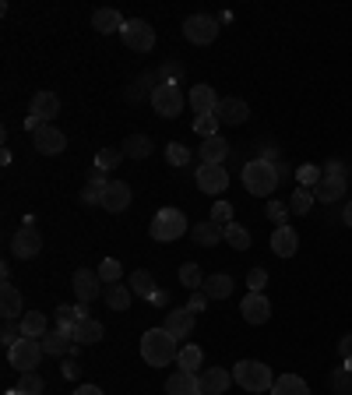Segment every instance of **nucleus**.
<instances>
[{
    "mask_svg": "<svg viewBox=\"0 0 352 395\" xmlns=\"http://www.w3.org/2000/svg\"><path fill=\"white\" fill-rule=\"evenodd\" d=\"M176 357H180V342L166 328H148L141 335V360L148 367H170Z\"/></svg>",
    "mask_w": 352,
    "mask_h": 395,
    "instance_id": "nucleus-1",
    "label": "nucleus"
},
{
    "mask_svg": "<svg viewBox=\"0 0 352 395\" xmlns=\"http://www.w3.org/2000/svg\"><path fill=\"white\" fill-rule=\"evenodd\" d=\"M278 184H282V177H278V166H275V163L254 159V163L243 166V188H247L251 195L268 198V195H275Z\"/></svg>",
    "mask_w": 352,
    "mask_h": 395,
    "instance_id": "nucleus-2",
    "label": "nucleus"
},
{
    "mask_svg": "<svg viewBox=\"0 0 352 395\" xmlns=\"http://www.w3.org/2000/svg\"><path fill=\"white\" fill-rule=\"evenodd\" d=\"M233 382L247 392H271L275 378H271V367L261 364V360H240L233 367Z\"/></svg>",
    "mask_w": 352,
    "mask_h": 395,
    "instance_id": "nucleus-3",
    "label": "nucleus"
},
{
    "mask_svg": "<svg viewBox=\"0 0 352 395\" xmlns=\"http://www.w3.org/2000/svg\"><path fill=\"white\" fill-rule=\"evenodd\" d=\"M187 226H190V222H187V215H183L180 208H163V212H155L148 233H152V240L170 244V240H180V237L187 233Z\"/></svg>",
    "mask_w": 352,
    "mask_h": 395,
    "instance_id": "nucleus-4",
    "label": "nucleus"
},
{
    "mask_svg": "<svg viewBox=\"0 0 352 395\" xmlns=\"http://www.w3.org/2000/svg\"><path fill=\"white\" fill-rule=\"evenodd\" d=\"M314 198L324 201V205H335L339 198H346V163L331 159V163L324 166V177H321V184L314 188Z\"/></svg>",
    "mask_w": 352,
    "mask_h": 395,
    "instance_id": "nucleus-5",
    "label": "nucleus"
},
{
    "mask_svg": "<svg viewBox=\"0 0 352 395\" xmlns=\"http://www.w3.org/2000/svg\"><path fill=\"white\" fill-rule=\"evenodd\" d=\"M43 339H18L11 350H7V360H11V367L18 371V374H25V371H35L39 367V360H43Z\"/></svg>",
    "mask_w": 352,
    "mask_h": 395,
    "instance_id": "nucleus-6",
    "label": "nucleus"
},
{
    "mask_svg": "<svg viewBox=\"0 0 352 395\" xmlns=\"http://www.w3.org/2000/svg\"><path fill=\"white\" fill-rule=\"evenodd\" d=\"M183 102H187V96H183V89H180L176 82H159V85H155V92H152V106H155V113H159V117H166V120H173V117L183 113Z\"/></svg>",
    "mask_w": 352,
    "mask_h": 395,
    "instance_id": "nucleus-7",
    "label": "nucleus"
},
{
    "mask_svg": "<svg viewBox=\"0 0 352 395\" xmlns=\"http://www.w3.org/2000/svg\"><path fill=\"white\" fill-rule=\"evenodd\" d=\"M120 39H123L127 50H134V53H148V50L155 46V28H152L145 18H131V21L123 25Z\"/></svg>",
    "mask_w": 352,
    "mask_h": 395,
    "instance_id": "nucleus-8",
    "label": "nucleus"
},
{
    "mask_svg": "<svg viewBox=\"0 0 352 395\" xmlns=\"http://www.w3.org/2000/svg\"><path fill=\"white\" fill-rule=\"evenodd\" d=\"M183 36H187L194 46H208V43L219 39V21H215L211 14H190V18L183 21Z\"/></svg>",
    "mask_w": 352,
    "mask_h": 395,
    "instance_id": "nucleus-9",
    "label": "nucleus"
},
{
    "mask_svg": "<svg viewBox=\"0 0 352 395\" xmlns=\"http://www.w3.org/2000/svg\"><path fill=\"white\" fill-rule=\"evenodd\" d=\"M32 141H35V152H43V156H60L67 148V134L57 131L53 124H39L32 131Z\"/></svg>",
    "mask_w": 352,
    "mask_h": 395,
    "instance_id": "nucleus-10",
    "label": "nucleus"
},
{
    "mask_svg": "<svg viewBox=\"0 0 352 395\" xmlns=\"http://www.w3.org/2000/svg\"><path fill=\"white\" fill-rule=\"evenodd\" d=\"M39 251H43V233H39L35 226H21V229L14 233V240H11V254L21 258V261H28V258H35Z\"/></svg>",
    "mask_w": 352,
    "mask_h": 395,
    "instance_id": "nucleus-11",
    "label": "nucleus"
},
{
    "mask_svg": "<svg viewBox=\"0 0 352 395\" xmlns=\"http://www.w3.org/2000/svg\"><path fill=\"white\" fill-rule=\"evenodd\" d=\"M194 177H197V188H201L204 195H222V191L229 188V173H226L222 166H211V163H201Z\"/></svg>",
    "mask_w": 352,
    "mask_h": 395,
    "instance_id": "nucleus-12",
    "label": "nucleus"
},
{
    "mask_svg": "<svg viewBox=\"0 0 352 395\" xmlns=\"http://www.w3.org/2000/svg\"><path fill=\"white\" fill-rule=\"evenodd\" d=\"M190 240H194L197 247H219V244L226 240V226H219L215 219L194 222V226H190Z\"/></svg>",
    "mask_w": 352,
    "mask_h": 395,
    "instance_id": "nucleus-13",
    "label": "nucleus"
},
{
    "mask_svg": "<svg viewBox=\"0 0 352 395\" xmlns=\"http://www.w3.org/2000/svg\"><path fill=\"white\" fill-rule=\"evenodd\" d=\"M75 332L71 328H53V332H46L43 335V350L50 353V357H67V353H75Z\"/></svg>",
    "mask_w": 352,
    "mask_h": 395,
    "instance_id": "nucleus-14",
    "label": "nucleus"
},
{
    "mask_svg": "<svg viewBox=\"0 0 352 395\" xmlns=\"http://www.w3.org/2000/svg\"><path fill=\"white\" fill-rule=\"evenodd\" d=\"M240 310H243V321H247V325H264V321L271 318V303H268L264 293H247L243 303H240Z\"/></svg>",
    "mask_w": 352,
    "mask_h": 395,
    "instance_id": "nucleus-15",
    "label": "nucleus"
},
{
    "mask_svg": "<svg viewBox=\"0 0 352 395\" xmlns=\"http://www.w3.org/2000/svg\"><path fill=\"white\" fill-rule=\"evenodd\" d=\"M71 286H75L78 300H82V303H88V300H95V296L102 293V276H99V272H92V269H78Z\"/></svg>",
    "mask_w": 352,
    "mask_h": 395,
    "instance_id": "nucleus-16",
    "label": "nucleus"
},
{
    "mask_svg": "<svg viewBox=\"0 0 352 395\" xmlns=\"http://www.w3.org/2000/svg\"><path fill=\"white\" fill-rule=\"evenodd\" d=\"M163 328L173 335L176 342H180V339H190V332H194V310H187V307L170 310V314H166V321H163Z\"/></svg>",
    "mask_w": 352,
    "mask_h": 395,
    "instance_id": "nucleus-17",
    "label": "nucleus"
},
{
    "mask_svg": "<svg viewBox=\"0 0 352 395\" xmlns=\"http://www.w3.org/2000/svg\"><path fill=\"white\" fill-rule=\"evenodd\" d=\"M57 113H60V99L53 96V92H35V96H32L28 117H35L39 124H50Z\"/></svg>",
    "mask_w": 352,
    "mask_h": 395,
    "instance_id": "nucleus-18",
    "label": "nucleus"
},
{
    "mask_svg": "<svg viewBox=\"0 0 352 395\" xmlns=\"http://www.w3.org/2000/svg\"><path fill=\"white\" fill-rule=\"evenodd\" d=\"M219 102H222V99L215 96V89H211V85H190V109H194L197 117L215 113V109H219Z\"/></svg>",
    "mask_w": 352,
    "mask_h": 395,
    "instance_id": "nucleus-19",
    "label": "nucleus"
},
{
    "mask_svg": "<svg viewBox=\"0 0 352 395\" xmlns=\"http://www.w3.org/2000/svg\"><path fill=\"white\" fill-rule=\"evenodd\" d=\"M201 163H211V166H222L226 159H229V141L222 138V134H211V138H204L201 141Z\"/></svg>",
    "mask_w": 352,
    "mask_h": 395,
    "instance_id": "nucleus-20",
    "label": "nucleus"
},
{
    "mask_svg": "<svg viewBox=\"0 0 352 395\" xmlns=\"http://www.w3.org/2000/svg\"><path fill=\"white\" fill-rule=\"evenodd\" d=\"M296 247H299V233H296L292 226H275V233H271V251H275L278 258H292Z\"/></svg>",
    "mask_w": 352,
    "mask_h": 395,
    "instance_id": "nucleus-21",
    "label": "nucleus"
},
{
    "mask_svg": "<svg viewBox=\"0 0 352 395\" xmlns=\"http://www.w3.org/2000/svg\"><path fill=\"white\" fill-rule=\"evenodd\" d=\"M127 205H131V184L109 180V188L102 191V208H106V212H123Z\"/></svg>",
    "mask_w": 352,
    "mask_h": 395,
    "instance_id": "nucleus-22",
    "label": "nucleus"
},
{
    "mask_svg": "<svg viewBox=\"0 0 352 395\" xmlns=\"http://www.w3.org/2000/svg\"><path fill=\"white\" fill-rule=\"evenodd\" d=\"M123 25H127V18H123L120 11H113V7H99V11L92 14V28L102 32V36H109V32H123Z\"/></svg>",
    "mask_w": 352,
    "mask_h": 395,
    "instance_id": "nucleus-23",
    "label": "nucleus"
},
{
    "mask_svg": "<svg viewBox=\"0 0 352 395\" xmlns=\"http://www.w3.org/2000/svg\"><path fill=\"white\" fill-rule=\"evenodd\" d=\"M197 378H201V392L204 395H222L233 385V374L222 371V367H208V371H201Z\"/></svg>",
    "mask_w": 352,
    "mask_h": 395,
    "instance_id": "nucleus-24",
    "label": "nucleus"
},
{
    "mask_svg": "<svg viewBox=\"0 0 352 395\" xmlns=\"http://www.w3.org/2000/svg\"><path fill=\"white\" fill-rule=\"evenodd\" d=\"M215 117H219V124H243L247 117H251V109H247V102L243 99H222L219 102V109H215Z\"/></svg>",
    "mask_w": 352,
    "mask_h": 395,
    "instance_id": "nucleus-25",
    "label": "nucleus"
},
{
    "mask_svg": "<svg viewBox=\"0 0 352 395\" xmlns=\"http://www.w3.org/2000/svg\"><path fill=\"white\" fill-rule=\"evenodd\" d=\"M201 392V378L190 371H176L166 382V395H197Z\"/></svg>",
    "mask_w": 352,
    "mask_h": 395,
    "instance_id": "nucleus-26",
    "label": "nucleus"
},
{
    "mask_svg": "<svg viewBox=\"0 0 352 395\" xmlns=\"http://www.w3.org/2000/svg\"><path fill=\"white\" fill-rule=\"evenodd\" d=\"M0 314H4V321L25 318V314H21V293H18V286H11V283L0 286Z\"/></svg>",
    "mask_w": 352,
    "mask_h": 395,
    "instance_id": "nucleus-27",
    "label": "nucleus"
},
{
    "mask_svg": "<svg viewBox=\"0 0 352 395\" xmlns=\"http://www.w3.org/2000/svg\"><path fill=\"white\" fill-rule=\"evenodd\" d=\"M204 296L208 300H226V296L233 293V276H226V272H215V276H208L204 279Z\"/></svg>",
    "mask_w": 352,
    "mask_h": 395,
    "instance_id": "nucleus-28",
    "label": "nucleus"
},
{
    "mask_svg": "<svg viewBox=\"0 0 352 395\" xmlns=\"http://www.w3.org/2000/svg\"><path fill=\"white\" fill-rule=\"evenodd\" d=\"M71 332H75V342H78V346H92V342H99V339H102V321H95V318H82Z\"/></svg>",
    "mask_w": 352,
    "mask_h": 395,
    "instance_id": "nucleus-29",
    "label": "nucleus"
},
{
    "mask_svg": "<svg viewBox=\"0 0 352 395\" xmlns=\"http://www.w3.org/2000/svg\"><path fill=\"white\" fill-rule=\"evenodd\" d=\"M271 395H310V385L299 374H282V378H275Z\"/></svg>",
    "mask_w": 352,
    "mask_h": 395,
    "instance_id": "nucleus-30",
    "label": "nucleus"
},
{
    "mask_svg": "<svg viewBox=\"0 0 352 395\" xmlns=\"http://www.w3.org/2000/svg\"><path fill=\"white\" fill-rule=\"evenodd\" d=\"M152 82H159V75H155V71H145L138 82H131V89L123 92V99H127V102H141L145 96L152 99V92H155V85H152Z\"/></svg>",
    "mask_w": 352,
    "mask_h": 395,
    "instance_id": "nucleus-31",
    "label": "nucleus"
},
{
    "mask_svg": "<svg viewBox=\"0 0 352 395\" xmlns=\"http://www.w3.org/2000/svg\"><path fill=\"white\" fill-rule=\"evenodd\" d=\"M50 328H46V314L43 310H25V318H21V335L25 339H43Z\"/></svg>",
    "mask_w": 352,
    "mask_h": 395,
    "instance_id": "nucleus-32",
    "label": "nucleus"
},
{
    "mask_svg": "<svg viewBox=\"0 0 352 395\" xmlns=\"http://www.w3.org/2000/svg\"><path fill=\"white\" fill-rule=\"evenodd\" d=\"M131 300H134L131 286H123V283H109V286H106V303H109L113 310H127Z\"/></svg>",
    "mask_w": 352,
    "mask_h": 395,
    "instance_id": "nucleus-33",
    "label": "nucleus"
},
{
    "mask_svg": "<svg viewBox=\"0 0 352 395\" xmlns=\"http://www.w3.org/2000/svg\"><path fill=\"white\" fill-rule=\"evenodd\" d=\"M120 148H123L127 159H148V156H152V141H148L145 134H131Z\"/></svg>",
    "mask_w": 352,
    "mask_h": 395,
    "instance_id": "nucleus-34",
    "label": "nucleus"
},
{
    "mask_svg": "<svg viewBox=\"0 0 352 395\" xmlns=\"http://www.w3.org/2000/svg\"><path fill=\"white\" fill-rule=\"evenodd\" d=\"M176 364H180V371H190V374H197V367L204 364V353H201V346H180V357H176Z\"/></svg>",
    "mask_w": 352,
    "mask_h": 395,
    "instance_id": "nucleus-35",
    "label": "nucleus"
},
{
    "mask_svg": "<svg viewBox=\"0 0 352 395\" xmlns=\"http://www.w3.org/2000/svg\"><path fill=\"white\" fill-rule=\"evenodd\" d=\"M127 286H131V293H134V296H145V300L159 290V286H155V279H152V272H145V269H138V272L131 276V283H127Z\"/></svg>",
    "mask_w": 352,
    "mask_h": 395,
    "instance_id": "nucleus-36",
    "label": "nucleus"
},
{
    "mask_svg": "<svg viewBox=\"0 0 352 395\" xmlns=\"http://www.w3.org/2000/svg\"><path fill=\"white\" fill-rule=\"evenodd\" d=\"M82 318H88L85 307H71V303H60V307H57V328H75Z\"/></svg>",
    "mask_w": 352,
    "mask_h": 395,
    "instance_id": "nucleus-37",
    "label": "nucleus"
},
{
    "mask_svg": "<svg viewBox=\"0 0 352 395\" xmlns=\"http://www.w3.org/2000/svg\"><path fill=\"white\" fill-rule=\"evenodd\" d=\"M226 244H229L233 251H247V247H251V233H247V226L229 222V226H226Z\"/></svg>",
    "mask_w": 352,
    "mask_h": 395,
    "instance_id": "nucleus-38",
    "label": "nucleus"
},
{
    "mask_svg": "<svg viewBox=\"0 0 352 395\" xmlns=\"http://www.w3.org/2000/svg\"><path fill=\"white\" fill-rule=\"evenodd\" d=\"M314 201H317V198H314V191H310V188H296V191H292V198H289V212L307 215V212L314 208Z\"/></svg>",
    "mask_w": 352,
    "mask_h": 395,
    "instance_id": "nucleus-39",
    "label": "nucleus"
},
{
    "mask_svg": "<svg viewBox=\"0 0 352 395\" xmlns=\"http://www.w3.org/2000/svg\"><path fill=\"white\" fill-rule=\"evenodd\" d=\"M296 180H299V188H317L321 184V177H324V170L321 166H314V163H303V166H296V173H292Z\"/></svg>",
    "mask_w": 352,
    "mask_h": 395,
    "instance_id": "nucleus-40",
    "label": "nucleus"
},
{
    "mask_svg": "<svg viewBox=\"0 0 352 395\" xmlns=\"http://www.w3.org/2000/svg\"><path fill=\"white\" fill-rule=\"evenodd\" d=\"M46 392V382L35 374V371H25L21 378H18V395H43Z\"/></svg>",
    "mask_w": 352,
    "mask_h": 395,
    "instance_id": "nucleus-41",
    "label": "nucleus"
},
{
    "mask_svg": "<svg viewBox=\"0 0 352 395\" xmlns=\"http://www.w3.org/2000/svg\"><path fill=\"white\" fill-rule=\"evenodd\" d=\"M331 389L339 395H352V364H342L331 371Z\"/></svg>",
    "mask_w": 352,
    "mask_h": 395,
    "instance_id": "nucleus-42",
    "label": "nucleus"
},
{
    "mask_svg": "<svg viewBox=\"0 0 352 395\" xmlns=\"http://www.w3.org/2000/svg\"><path fill=\"white\" fill-rule=\"evenodd\" d=\"M180 283H183L187 290H201V286H204V276H201V269H197L194 261H187V265L180 269Z\"/></svg>",
    "mask_w": 352,
    "mask_h": 395,
    "instance_id": "nucleus-43",
    "label": "nucleus"
},
{
    "mask_svg": "<svg viewBox=\"0 0 352 395\" xmlns=\"http://www.w3.org/2000/svg\"><path fill=\"white\" fill-rule=\"evenodd\" d=\"M166 159H170V166H190V148L183 141H170L166 145Z\"/></svg>",
    "mask_w": 352,
    "mask_h": 395,
    "instance_id": "nucleus-44",
    "label": "nucleus"
},
{
    "mask_svg": "<svg viewBox=\"0 0 352 395\" xmlns=\"http://www.w3.org/2000/svg\"><path fill=\"white\" fill-rule=\"evenodd\" d=\"M120 159H123V148H102V152L95 156V166L109 173V170H116V166H120Z\"/></svg>",
    "mask_w": 352,
    "mask_h": 395,
    "instance_id": "nucleus-45",
    "label": "nucleus"
},
{
    "mask_svg": "<svg viewBox=\"0 0 352 395\" xmlns=\"http://www.w3.org/2000/svg\"><path fill=\"white\" fill-rule=\"evenodd\" d=\"M99 276H102V283H120V279H123V265H120L116 258H102Z\"/></svg>",
    "mask_w": 352,
    "mask_h": 395,
    "instance_id": "nucleus-46",
    "label": "nucleus"
},
{
    "mask_svg": "<svg viewBox=\"0 0 352 395\" xmlns=\"http://www.w3.org/2000/svg\"><path fill=\"white\" fill-rule=\"evenodd\" d=\"M194 131H197L201 138H211V134H219V117H215V113H208V117H197V120H194Z\"/></svg>",
    "mask_w": 352,
    "mask_h": 395,
    "instance_id": "nucleus-47",
    "label": "nucleus"
},
{
    "mask_svg": "<svg viewBox=\"0 0 352 395\" xmlns=\"http://www.w3.org/2000/svg\"><path fill=\"white\" fill-rule=\"evenodd\" d=\"M211 219H215L219 226H229V222H233V205H229V201H215V205H211Z\"/></svg>",
    "mask_w": 352,
    "mask_h": 395,
    "instance_id": "nucleus-48",
    "label": "nucleus"
},
{
    "mask_svg": "<svg viewBox=\"0 0 352 395\" xmlns=\"http://www.w3.org/2000/svg\"><path fill=\"white\" fill-rule=\"evenodd\" d=\"M285 215H289V201H268V219L275 226H285Z\"/></svg>",
    "mask_w": 352,
    "mask_h": 395,
    "instance_id": "nucleus-49",
    "label": "nucleus"
},
{
    "mask_svg": "<svg viewBox=\"0 0 352 395\" xmlns=\"http://www.w3.org/2000/svg\"><path fill=\"white\" fill-rule=\"evenodd\" d=\"M155 75H159V82H176V85H180V78H183V67H180L176 60H166V64H163Z\"/></svg>",
    "mask_w": 352,
    "mask_h": 395,
    "instance_id": "nucleus-50",
    "label": "nucleus"
},
{
    "mask_svg": "<svg viewBox=\"0 0 352 395\" xmlns=\"http://www.w3.org/2000/svg\"><path fill=\"white\" fill-rule=\"evenodd\" d=\"M0 339H4V346L11 350V346L21 339V325H14V321H4V328H0Z\"/></svg>",
    "mask_w": 352,
    "mask_h": 395,
    "instance_id": "nucleus-51",
    "label": "nucleus"
},
{
    "mask_svg": "<svg viewBox=\"0 0 352 395\" xmlns=\"http://www.w3.org/2000/svg\"><path fill=\"white\" fill-rule=\"evenodd\" d=\"M247 286H251V293H264V286H268V272H264V269H251Z\"/></svg>",
    "mask_w": 352,
    "mask_h": 395,
    "instance_id": "nucleus-52",
    "label": "nucleus"
},
{
    "mask_svg": "<svg viewBox=\"0 0 352 395\" xmlns=\"http://www.w3.org/2000/svg\"><path fill=\"white\" fill-rule=\"evenodd\" d=\"M258 159H264V163H278V148L264 138V141H258Z\"/></svg>",
    "mask_w": 352,
    "mask_h": 395,
    "instance_id": "nucleus-53",
    "label": "nucleus"
},
{
    "mask_svg": "<svg viewBox=\"0 0 352 395\" xmlns=\"http://www.w3.org/2000/svg\"><path fill=\"white\" fill-rule=\"evenodd\" d=\"M204 303H208L204 290H194V293H190V303H187V310H194V314H197V310H204Z\"/></svg>",
    "mask_w": 352,
    "mask_h": 395,
    "instance_id": "nucleus-54",
    "label": "nucleus"
},
{
    "mask_svg": "<svg viewBox=\"0 0 352 395\" xmlns=\"http://www.w3.org/2000/svg\"><path fill=\"white\" fill-rule=\"evenodd\" d=\"M88 184H92V188H99V191H106V188H109L106 170H99V166H95V170H92V177H88Z\"/></svg>",
    "mask_w": 352,
    "mask_h": 395,
    "instance_id": "nucleus-55",
    "label": "nucleus"
},
{
    "mask_svg": "<svg viewBox=\"0 0 352 395\" xmlns=\"http://www.w3.org/2000/svg\"><path fill=\"white\" fill-rule=\"evenodd\" d=\"M82 201H85V205H102V191H99V188H92V184H88L85 191H82Z\"/></svg>",
    "mask_w": 352,
    "mask_h": 395,
    "instance_id": "nucleus-56",
    "label": "nucleus"
},
{
    "mask_svg": "<svg viewBox=\"0 0 352 395\" xmlns=\"http://www.w3.org/2000/svg\"><path fill=\"white\" fill-rule=\"evenodd\" d=\"M148 303H152V307H166V303H170V293H166V290H155V293L148 296Z\"/></svg>",
    "mask_w": 352,
    "mask_h": 395,
    "instance_id": "nucleus-57",
    "label": "nucleus"
},
{
    "mask_svg": "<svg viewBox=\"0 0 352 395\" xmlns=\"http://www.w3.org/2000/svg\"><path fill=\"white\" fill-rule=\"evenodd\" d=\"M339 357H342V360H352V335H346V339L339 342Z\"/></svg>",
    "mask_w": 352,
    "mask_h": 395,
    "instance_id": "nucleus-58",
    "label": "nucleus"
},
{
    "mask_svg": "<svg viewBox=\"0 0 352 395\" xmlns=\"http://www.w3.org/2000/svg\"><path fill=\"white\" fill-rule=\"evenodd\" d=\"M78 371H82V367H78L75 360H71V364H64V378H71V382H75V378H78Z\"/></svg>",
    "mask_w": 352,
    "mask_h": 395,
    "instance_id": "nucleus-59",
    "label": "nucleus"
},
{
    "mask_svg": "<svg viewBox=\"0 0 352 395\" xmlns=\"http://www.w3.org/2000/svg\"><path fill=\"white\" fill-rule=\"evenodd\" d=\"M75 395H102V389H99V385H82Z\"/></svg>",
    "mask_w": 352,
    "mask_h": 395,
    "instance_id": "nucleus-60",
    "label": "nucleus"
},
{
    "mask_svg": "<svg viewBox=\"0 0 352 395\" xmlns=\"http://www.w3.org/2000/svg\"><path fill=\"white\" fill-rule=\"evenodd\" d=\"M342 219H346V226H352V201L346 205V212H342Z\"/></svg>",
    "mask_w": 352,
    "mask_h": 395,
    "instance_id": "nucleus-61",
    "label": "nucleus"
},
{
    "mask_svg": "<svg viewBox=\"0 0 352 395\" xmlns=\"http://www.w3.org/2000/svg\"><path fill=\"white\" fill-rule=\"evenodd\" d=\"M346 364H352V360H346Z\"/></svg>",
    "mask_w": 352,
    "mask_h": 395,
    "instance_id": "nucleus-62",
    "label": "nucleus"
}]
</instances>
